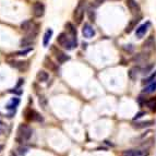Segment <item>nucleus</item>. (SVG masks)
<instances>
[{
  "instance_id": "obj_1",
  "label": "nucleus",
  "mask_w": 156,
  "mask_h": 156,
  "mask_svg": "<svg viewBox=\"0 0 156 156\" xmlns=\"http://www.w3.org/2000/svg\"><path fill=\"white\" fill-rule=\"evenodd\" d=\"M57 42L60 46H62L65 49L67 50H71L73 48H76V45H78V42H76V38L72 36H69L67 33H61L59 34V36L57 38Z\"/></svg>"
},
{
  "instance_id": "obj_2",
  "label": "nucleus",
  "mask_w": 156,
  "mask_h": 156,
  "mask_svg": "<svg viewBox=\"0 0 156 156\" xmlns=\"http://www.w3.org/2000/svg\"><path fill=\"white\" fill-rule=\"evenodd\" d=\"M32 134H33V130L31 127L26 125H21L18 128V134H16V140L19 143H23V142H26L31 139Z\"/></svg>"
},
{
  "instance_id": "obj_3",
  "label": "nucleus",
  "mask_w": 156,
  "mask_h": 156,
  "mask_svg": "<svg viewBox=\"0 0 156 156\" xmlns=\"http://www.w3.org/2000/svg\"><path fill=\"white\" fill-rule=\"evenodd\" d=\"M84 13H85V0H80L76 8L74 9V12H73V19H74L76 24L82 23Z\"/></svg>"
},
{
  "instance_id": "obj_4",
  "label": "nucleus",
  "mask_w": 156,
  "mask_h": 156,
  "mask_svg": "<svg viewBox=\"0 0 156 156\" xmlns=\"http://www.w3.org/2000/svg\"><path fill=\"white\" fill-rule=\"evenodd\" d=\"M24 116H25V119L27 121H43V118L41 117V115L34 109H31V108L25 110Z\"/></svg>"
},
{
  "instance_id": "obj_5",
  "label": "nucleus",
  "mask_w": 156,
  "mask_h": 156,
  "mask_svg": "<svg viewBox=\"0 0 156 156\" xmlns=\"http://www.w3.org/2000/svg\"><path fill=\"white\" fill-rule=\"evenodd\" d=\"M147 150H126L122 152V156H148Z\"/></svg>"
},
{
  "instance_id": "obj_6",
  "label": "nucleus",
  "mask_w": 156,
  "mask_h": 156,
  "mask_svg": "<svg viewBox=\"0 0 156 156\" xmlns=\"http://www.w3.org/2000/svg\"><path fill=\"white\" fill-rule=\"evenodd\" d=\"M8 63L12 68H16L20 71H25L29 68V62L27 61H19V60H9Z\"/></svg>"
},
{
  "instance_id": "obj_7",
  "label": "nucleus",
  "mask_w": 156,
  "mask_h": 156,
  "mask_svg": "<svg viewBox=\"0 0 156 156\" xmlns=\"http://www.w3.org/2000/svg\"><path fill=\"white\" fill-rule=\"evenodd\" d=\"M45 13V5L42 2H35L33 5V14L35 18H42Z\"/></svg>"
},
{
  "instance_id": "obj_8",
  "label": "nucleus",
  "mask_w": 156,
  "mask_h": 156,
  "mask_svg": "<svg viewBox=\"0 0 156 156\" xmlns=\"http://www.w3.org/2000/svg\"><path fill=\"white\" fill-rule=\"evenodd\" d=\"M82 34L85 38H92V37L95 36V30L89 23H85L83 25V29H82Z\"/></svg>"
},
{
  "instance_id": "obj_9",
  "label": "nucleus",
  "mask_w": 156,
  "mask_h": 156,
  "mask_svg": "<svg viewBox=\"0 0 156 156\" xmlns=\"http://www.w3.org/2000/svg\"><path fill=\"white\" fill-rule=\"evenodd\" d=\"M154 47H155V38L153 36H148L145 39V42L143 43V45H142L143 50H145L147 52L152 51L154 49Z\"/></svg>"
},
{
  "instance_id": "obj_10",
  "label": "nucleus",
  "mask_w": 156,
  "mask_h": 156,
  "mask_svg": "<svg viewBox=\"0 0 156 156\" xmlns=\"http://www.w3.org/2000/svg\"><path fill=\"white\" fill-rule=\"evenodd\" d=\"M126 5H127L128 9L130 10V12L132 13V14H134V16L139 14V12H140V7H139V5L136 3L135 0H126Z\"/></svg>"
},
{
  "instance_id": "obj_11",
  "label": "nucleus",
  "mask_w": 156,
  "mask_h": 156,
  "mask_svg": "<svg viewBox=\"0 0 156 156\" xmlns=\"http://www.w3.org/2000/svg\"><path fill=\"white\" fill-rule=\"evenodd\" d=\"M150 26H151V23H150V22H146V23H144V24H141L138 29H136V31H135V36L138 37V38H142V37L146 34V32H147V30H148Z\"/></svg>"
},
{
  "instance_id": "obj_12",
  "label": "nucleus",
  "mask_w": 156,
  "mask_h": 156,
  "mask_svg": "<svg viewBox=\"0 0 156 156\" xmlns=\"http://www.w3.org/2000/svg\"><path fill=\"white\" fill-rule=\"evenodd\" d=\"M36 36H37V33H27V35L21 39V46L22 47L30 46L32 43H34Z\"/></svg>"
},
{
  "instance_id": "obj_13",
  "label": "nucleus",
  "mask_w": 156,
  "mask_h": 156,
  "mask_svg": "<svg viewBox=\"0 0 156 156\" xmlns=\"http://www.w3.org/2000/svg\"><path fill=\"white\" fill-rule=\"evenodd\" d=\"M35 25H36V24L33 23L31 20H26V21H24L21 23V30L24 32H26V33H29V32H31L32 30L35 27Z\"/></svg>"
},
{
  "instance_id": "obj_14",
  "label": "nucleus",
  "mask_w": 156,
  "mask_h": 156,
  "mask_svg": "<svg viewBox=\"0 0 156 156\" xmlns=\"http://www.w3.org/2000/svg\"><path fill=\"white\" fill-rule=\"evenodd\" d=\"M140 20H141V16H138V18L132 19V20L128 23L127 27H126V33H131V32H132V30L134 29L135 26H136V24L140 22Z\"/></svg>"
},
{
  "instance_id": "obj_15",
  "label": "nucleus",
  "mask_w": 156,
  "mask_h": 156,
  "mask_svg": "<svg viewBox=\"0 0 156 156\" xmlns=\"http://www.w3.org/2000/svg\"><path fill=\"white\" fill-rule=\"evenodd\" d=\"M36 79L39 83H44V82H47L48 79H49V74L44 70L38 71V73L36 74Z\"/></svg>"
},
{
  "instance_id": "obj_16",
  "label": "nucleus",
  "mask_w": 156,
  "mask_h": 156,
  "mask_svg": "<svg viewBox=\"0 0 156 156\" xmlns=\"http://www.w3.org/2000/svg\"><path fill=\"white\" fill-rule=\"evenodd\" d=\"M19 104H20V99H19L18 97H13V98L10 101V103H9V104L5 106V108H7L8 110L16 112V108L19 106Z\"/></svg>"
},
{
  "instance_id": "obj_17",
  "label": "nucleus",
  "mask_w": 156,
  "mask_h": 156,
  "mask_svg": "<svg viewBox=\"0 0 156 156\" xmlns=\"http://www.w3.org/2000/svg\"><path fill=\"white\" fill-rule=\"evenodd\" d=\"M153 125V121L151 120H148V121H141V122H136V123H133V128L135 129H144V128H147V127H151Z\"/></svg>"
},
{
  "instance_id": "obj_18",
  "label": "nucleus",
  "mask_w": 156,
  "mask_h": 156,
  "mask_svg": "<svg viewBox=\"0 0 156 156\" xmlns=\"http://www.w3.org/2000/svg\"><path fill=\"white\" fill-rule=\"evenodd\" d=\"M56 58H57L58 62H59V63H63V62H66V61H68V60L70 59V57H69V56H67L65 52H62V51H57V52H56Z\"/></svg>"
},
{
  "instance_id": "obj_19",
  "label": "nucleus",
  "mask_w": 156,
  "mask_h": 156,
  "mask_svg": "<svg viewBox=\"0 0 156 156\" xmlns=\"http://www.w3.org/2000/svg\"><path fill=\"white\" fill-rule=\"evenodd\" d=\"M51 36H52V30L48 29L45 32L44 38H43V45H44V47H47V45L49 44V41L51 38Z\"/></svg>"
},
{
  "instance_id": "obj_20",
  "label": "nucleus",
  "mask_w": 156,
  "mask_h": 156,
  "mask_svg": "<svg viewBox=\"0 0 156 156\" xmlns=\"http://www.w3.org/2000/svg\"><path fill=\"white\" fill-rule=\"evenodd\" d=\"M156 91V80L151 82V83H148L147 85L144 87L143 90V93H146V94H151L153 92Z\"/></svg>"
},
{
  "instance_id": "obj_21",
  "label": "nucleus",
  "mask_w": 156,
  "mask_h": 156,
  "mask_svg": "<svg viewBox=\"0 0 156 156\" xmlns=\"http://www.w3.org/2000/svg\"><path fill=\"white\" fill-rule=\"evenodd\" d=\"M44 66H45V67H46V68H48V69H50V70H51V71H55V72H56V71H57V69H58L57 66H56L55 63L52 62V61L49 59V58H46V59H45V61H44Z\"/></svg>"
},
{
  "instance_id": "obj_22",
  "label": "nucleus",
  "mask_w": 156,
  "mask_h": 156,
  "mask_svg": "<svg viewBox=\"0 0 156 156\" xmlns=\"http://www.w3.org/2000/svg\"><path fill=\"white\" fill-rule=\"evenodd\" d=\"M66 29L68 30V32H69V34H70L71 36L74 37V38H76V29L73 26L72 23L69 22V23L66 24Z\"/></svg>"
},
{
  "instance_id": "obj_23",
  "label": "nucleus",
  "mask_w": 156,
  "mask_h": 156,
  "mask_svg": "<svg viewBox=\"0 0 156 156\" xmlns=\"http://www.w3.org/2000/svg\"><path fill=\"white\" fill-rule=\"evenodd\" d=\"M139 68H131L130 70H129V78L131 80H135L136 76H138V72H139Z\"/></svg>"
},
{
  "instance_id": "obj_24",
  "label": "nucleus",
  "mask_w": 156,
  "mask_h": 156,
  "mask_svg": "<svg viewBox=\"0 0 156 156\" xmlns=\"http://www.w3.org/2000/svg\"><path fill=\"white\" fill-rule=\"evenodd\" d=\"M146 106L150 108L151 110H155L156 109V97L155 98H151L146 101Z\"/></svg>"
},
{
  "instance_id": "obj_25",
  "label": "nucleus",
  "mask_w": 156,
  "mask_h": 156,
  "mask_svg": "<svg viewBox=\"0 0 156 156\" xmlns=\"http://www.w3.org/2000/svg\"><path fill=\"white\" fill-rule=\"evenodd\" d=\"M16 151H18V153L21 156H25L27 154V152H29V148L25 147V146H20V147H18Z\"/></svg>"
},
{
  "instance_id": "obj_26",
  "label": "nucleus",
  "mask_w": 156,
  "mask_h": 156,
  "mask_svg": "<svg viewBox=\"0 0 156 156\" xmlns=\"http://www.w3.org/2000/svg\"><path fill=\"white\" fill-rule=\"evenodd\" d=\"M155 79H156V72H154L151 76H148L147 79H144L142 83H143V84H148V83H151V82H153V81H155Z\"/></svg>"
},
{
  "instance_id": "obj_27",
  "label": "nucleus",
  "mask_w": 156,
  "mask_h": 156,
  "mask_svg": "<svg viewBox=\"0 0 156 156\" xmlns=\"http://www.w3.org/2000/svg\"><path fill=\"white\" fill-rule=\"evenodd\" d=\"M31 48H29V49H25L23 50V51H16V52H13V54H11L12 56H25L26 54H29L30 51H31Z\"/></svg>"
},
{
  "instance_id": "obj_28",
  "label": "nucleus",
  "mask_w": 156,
  "mask_h": 156,
  "mask_svg": "<svg viewBox=\"0 0 156 156\" xmlns=\"http://www.w3.org/2000/svg\"><path fill=\"white\" fill-rule=\"evenodd\" d=\"M38 101H39V105L43 107V108H46V99H45V97H39V99H38Z\"/></svg>"
},
{
  "instance_id": "obj_29",
  "label": "nucleus",
  "mask_w": 156,
  "mask_h": 156,
  "mask_svg": "<svg viewBox=\"0 0 156 156\" xmlns=\"http://www.w3.org/2000/svg\"><path fill=\"white\" fill-rule=\"evenodd\" d=\"M122 48L128 52H132L133 51V46H132V45H125Z\"/></svg>"
},
{
  "instance_id": "obj_30",
  "label": "nucleus",
  "mask_w": 156,
  "mask_h": 156,
  "mask_svg": "<svg viewBox=\"0 0 156 156\" xmlns=\"http://www.w3.org/2000/svg\"><path fill=\"white\" fill-rule=\"evenodd\" d=\"M5 129H7V127H5V125L3 122H1L0 121V134H3L5 131Z\"/></svg>"
},
{
  "instance_id": "obj_31",
  "label": "nucleus",
  "mask_w": 156,
  "mask_h": 156,
  "mask_svg": "<svg viewBox=\"0 0 156 156\" xmlns=\"http://www.w3.org/2000/svg\"><path fill=\"white\" fill-rule=\"evenodd\" d=\"M89 16H90V20L94 22V20H95V12L92 10H89Z\"/></svg>"
},
{
  "instance_id": "obj_32",
  "label": "nucleus",
  "mask_w": 156,
  "mask_h": 156,
  "mask_svg": "<svg viewBox=\"0 0 156 156\" xmlns=\"http://www.w3.org/2000/svg\"><path fill=\"white\" fill-rule=\"evenodd\" d=\"M143 115H145V112H138V114L135 115V117L133 118V120H136V119H139V118H141Z\"/></svg>"
},
{
  "instance_id": "obj_33",
  "label": "nucleus",
  "mask_w": 156,
  "mask_h": 156,
  "mask_svg": "<svg viewBox=\"0 0 156 156\" xmlns=\"http://www.w3.org/2000/svg\"><path fill=\"white\" fill-rule=\"evenodd\" d=\"M104 0H94V3H93V5L94 7H98L99 5H101V2H103Z\"/></svg>"
},
{
  "instance_id": "obj_34",
  "label": "nucleus",
  "mask_w": 156,
  "mask_h": 156,
  "mask_svg": "<svg viewBox=\"0 0 156 156\" xmlns=\"http://www.w3.org/2000/svg\"><path fill=\"white\" fill-rule=\"evenodd\" d=\"M10 93H16V94H21L22 93V91L20 90V91H16V89L14 90H11L10 91Z\"/></svg>"
},
{
  "instance_id": "obj_35",
  "label": "nucleus",
  "mask_w": 156,
  "mask_h": 156,
  "mask_svg": "<svg viewBox=\"0 0 156 156\" xmlns=\"http://www.w3.org/2000/svg\"><path fill=\"white\" fill-rule=\"evenodd\" d=\"M3 147H5V146H3V145H0V153H1V151H2V150H3Z\"/></svg>"
},
{
  "instance_id": "obj_36",
  "label": "nucleus",
  "mask_w": 156,
  "mask_h": 156,
  "mask_svg": "<svg viewBox=\"0 0 156 156\" xmlns=\"http://www.w3.org/2000/svg\"><path fill=\"white\" fill-rule=\"evenodd\" d=\"M10 156H16V155H14L13 153H11V154H10Z\"/></svg>"
}]
</instances>
